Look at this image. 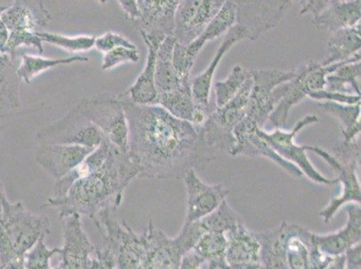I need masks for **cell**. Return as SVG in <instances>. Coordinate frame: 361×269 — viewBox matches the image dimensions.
Instances as JSON below:
<instances>
[{"label": "cell", "mask_w": 361, "mask_h": 269, "mask_svg": "<svg viewBox=\"0 0 361 269\" xmlns=\"http://www.w3.org/2000/svg\"><path fill=\"white\" fill-rule=\"evenodd\" d=\"M360 52L350 60L338 62L323 67L318 61H310L306 65L298 68L296 77L288 82V89L283 98L272 111L269 120L274 125L275 129H281L286 125L288 113L295 105L308 97L313 92L324 89L326 75L338 70L341 65L350 62L360 61Z\"/></svg>", "instance_id": "8992f818"}, {"label": "cell", "mask_w": 361, "mask_h": 269, "mask_svg": "<svg viewBox=\"0 0 361 269\" xmlns=\"http://www.w3.org/2000/svg\"><path fill=\"white\" fill-rule=\"evenodd\" d=\"M77 106L111 145L121 152H129V127L119 97L107 94L94 95L84 98Z\"/></svg>", "instance_id": "52a82bcc"}, {"label": "cell", "mask_w": 361, "mask_h": 269, "mask_svg": "<svg viewBox=\"0 0 361 269\" xmlns=\"http://www.w3.org/2000/svg\"><path fill=\"white\" fill-rule=\"evenodd\" d=\"M347 213L345 226L339 231L327 234H314V241L323 254L331 258L343 256L348 249L360 244L361 210L360 205L349 203L344 206Z\"/></svg>", "instance_id": "44dd1931"}, {"label": "cell", "mask_w": 361, "mask_h": 269, "mask_svg": "<svg viewBox=\"0 0 361 269\" xmlns=\"http://www.w3.org/2000/svg\"><path fill=\"white\" fill-rule=\"evenodd\" d=\"M144 42L147 48L145 67L134 84L123 94L134 104L151 105L155 104L157 96L155 85L156 57L160 46Z\"/></svg>", "instance_id": "d4e9b609"}, {"label": "cell", "mask_w": 361, "mask_h": 269, "mask_svg": "<svg viewBox=\"0 0 361 269\" xmlns=\"http://www.w3.org/2000/svg\"><path fill=\"white\" fill-rule=\"evenodd\" d=\"M140 238L144 246L142 269H180L183 257L188 254L178 235L169 237L152 221Z\"/></svg>", "instance_id": "9a60e30c"}, {"label": "cell", "mask_w": 361, "mask_h": 269, "mask_svg": "<svg viewBox=\"0 0 361 269\" xmlns=\"http://www.w3.org/2000/svg\"><path fill=\"white\" fill-rule=\"evenodd\" d=\"M318 121L319 119L316 115H307L298 121L290 131L276 129L272 132H266V131L259 129L258 133L278 156L292 165H296L303 173V175L312 182L326 186L336 185L337 183H339L337 179L326 178L312 165L306 154L307 146H298L294 140L298 132L304 127L308 125L318 123Z\"/></svg>", "instance_id": "30bf717a"}, {"label": "cell", "mask_w": 361, "mask_h": 269, "mask_svg": "<svg viewBox=\"0 0 361 269\" xmlns=\"http://www.w3.org/2000/svg\"><path fill=\"white\" fill-rule=\"evenodd\" d=\"M183 180L187 194L185 223L200 221L212 214L228 195V190L221 183L207 184L195 169L189 170Z\"/></svg>", "instance_id": "e0dca14e"}, {"label": "cell", "mask_w": 361, "mask_h": 269, "mask_svg": "<svg viewBox=\"0 0 361 269\" xmlns=\"http://www.w3.org/2000/svg\"><path fill=\"white\" fill-rule=\"evenodd\" d=\"M226 261L229 265L243 263H260V242L255 232L242 224L225 234Z\"/></svg>", "instance_id": "cb8c5ba5"}, {"label": "cell", "mask_w": 361, "mask_h": 269, "mask_svg": "<svg viewBox=\"0 0 361 269\" xmlns=\"http://www.w3.org/2000/svg\"><path fill=\"white\" fill-rule=\"evenodd\" d=\"M6 199L8 198H6L4 185L0 182V218H1L2 215L3 203H4Z\"/></svg>", "instance_id": "f5cc1de1"}, {"label": "cell", "mask_w": 361, "mask_h": 269, "mask_svg": "<svg viewBox=\"0 0 361 269\" xmlns=\"http://www.w3.org/2000/svg\"><path fill=\"white\" fill-rule=\"evenodd\" d=\"M94 47L104 54L120 47L137 50L135 44H133L127 38L123 37V35L114 32H107L106 34L99 36V37H97L96 41H94Z\"/></svg>", "instance_id": "7bdbcfd3"}, {"label": "cell", "mask_w": 361, "mask_h": 269, "mask_svg": "<svg viewBox=\"0 0 361 269\" xmlns=\"http://www.w3.org/2000/svg\"><path fill=\"white\" fill-rule=\"evenodd\" d=\"M75 62L88 63L90 58L78 55L64 58H47L39 57V56L23 54L21 63L18 68H16V72L19 80L24 81L25 84L31 85L42 72L47 71L57 65L75 63Z\"/></svg>", "instance_id": "d6a6232c"}, {"label": "cell", "mask_w": 361, "mask_h": 269, "mask_svg": "<svg viewBox=\"0 0 361 269\" xmlns=\"http://www.w3.org/2000/svg\"><path fill=\"white\" fill-rule=\"evenodd\" d=\"M0 224L8 236L16 256H23L34 247L38 239L51 232V221L47 215H35L23 203H3Z\"/></svg>", "instance_id": "ba28073f"}, {"label": "cell", "mask_w": 361, "mask_h": 269, "mask_svg": "<svg viewBox=\"0 0 361 269\" xmlns=\"http://www.w3.org/2000/svg\"><path fill=\"white\" fill-rule=\"evenodd\" d=\"M140 60V52L137 50L128 48H116L106 52L104 55L102 70H109L118 65L124 63H136Z\"/></svg>", "instance_id": "b9f144b4"}, {"label": "cell", "mask_w": 361, "mask_h": 269, "mask_svg": "<svg viewBox=\"0 0 361 269\" xmlns=\"http://www.w3.org/2000/svg\"><path fill=\"white\" fill-rule=\"evenodd\" d=\"M249 39L248 32L241 25H235L226 32L224 40L216 51L211 64L202 74L196 75L191 81L193 101L195 109L202 111L207 115L211 114L215 109H212L209 104V94H211L213 77H214L216 68L224 57L226 52L238 42Z\"/></svg>", "instance_id": "ffe728a7"}, {"label": "cell", "mask_w": 361, "mask_h": 269, "mask_svg": "<svg viewBox=\"0 0 361 269\" xmlns=\"http://www.w3.org/2000/svg\"><path fill=\"white\" fill-rule=\"evenodd\" d=\"M129 127V154L140 178L180 179L215 158L199 126L177 119L157 104L133 103L121 94Z\"/></svg>", "instance_id": "6da1fadb"}, {"label": "cell", "mask_w": 361, "mask_h": 269, "mask_svg": "<svg viewBox=\"0 0 361 269\" xmlns=\"http://www.w3.org/2000/svg\"><path fill=\"white\" fill-rule=\"evenodd\" d=\"M235 25L248 32L249 41L255 42L264 32L276 27L290 8V0H238Z\"/></svg>", "instance_id": "4fadbf2b"}, {"label": "cell", "mask_w": 361, "mask_h": 269, "mask_svg": "<svg viewBox=\"0 0 361 269\" xmlns=\"http://www.w3.org/2000/svg\"><path fill=\"white\" fill-rule=\"evenodd\" d=\"M203 262L195 252H189L183 258L180 269H202Z\"/></svg>", "instance_id": "7dc6e473"}, {"label": "cell", "mask_w": 361, "mask_h": 269, "mask_svg": "<svg viewBox=\"0 0 361 269\" xmlns=\"http://www.w3.org/2000/svg\"><path fill=\"white\" fill-rule=\"evenodd\" d=\"M250 75L251 70L236 65L225 80L216 82L214 85L216 108H221L231 101Z\"/></svg>", "instance_id": "74e56055"}, {"label": "cell", "mask_w": 361, "mask_h": 269, "mask_svg": "<svg viewBox=\"0 0 361 269\" xmlns=\"http://www.w3.org/2000/svg\"><path fill=\"white\" fill-rule=\"evenodd\" d=\"M2 269H25L24 255L18 256V257L12 259L8 264H6Z\"/></svg>", "instance_id": "681fc988"}, {"label": "cell", "mask_w": 361, "mask_h": 269, "mask_svg": "<svg viewBox=\"0 0 361 269\" xmlns=\"http://www.w3.org/2000/svg\"><path fill=\"white\" fill-rule=\"evenodd\" d=\"M223 0H180L175 15L173 37L176 44L188 45L202 35L221 11Z\"/></svg>", "instance_id": "5bb4252c"}, {"label": "cell", "mask_w": 361, "mask_h": 269, "mask_svg": "<svg viewBox=\"0 0 361 269\" xmlns=\"http://www.w3.org/2000/svg\"><path fill=\"white\" fill-rule=\"evenodd\" d=\"M361 25L359 24L353 27L341 29L331 32L327 44V57L320 61L323 67H326L338 62L350 60L354 55L360 52L361 48Z\"/></svg>", "instance_id": "484cf974"}, {"label": "cell", "mask_w": 361, "mask_h": 269, "mask_svg": "<svg viewBox=\"0 0 361 269\" xmlns=\"http://www.w3.org/2000/svg\"><path fill=\"white\" fill-rule=\"evenodd\" d=\"M36 35L41 38L42 42L58 46L70 52H84L91 50L94 47V41L97 38L93 35H78L71 37V36L47 32H36Z\"/></svg>", "instance_id": "f35d334b"}, {"label": "cell", "mask_w": 361, "mask_h": 269, "mask_svg": "<svg viewBox=\"0 0 361 269\" xmlns=\"http://www.w3.org/2000/svg\"><path fill=\"white\" fill-rule=\"evenodd\" d=\"M25 46L35 49L39 54L44 52V46L41 38L36 35V32H9V38L8 46H6V51L13 58H15V52L16 49Z\"/></svg>", "instance_id": "60d3db41"}, {"label": "cell", "mask_w": 361, "mask_h": 269, "mask_svg": "<svg viewBox=\"0 0 361 269\" xmlns=\"http://www.w3.org/2000/svg\"><path fill=\"white\" fill-rule=\"evenodd\" d=\"M317 106L340 120L343 142L356 140L360 133V104L348 105L334 101H319Z\"/></svg>", "instance_id": "836d02e7"}, {"label": "cell", "mask_w": 361, "mask_h": 269, "mask_svg": "<svg viewBox=\"0 0 361 269\" xmlns=\"http://www.w3.org/2000/svg\"><path fill=\"white\" fill-rule=\"evenodd\" d=\"M180 0H139L140 26L143 41L160 46L175 31V15Z\"/></svg>", "instance_id": "2e32d148"}, {"label": "cell", "mask_w": 361, "mask_h": 269, "mask_svg": "<svg viewBox=\"0 0 361 269\" xmlns=\"http://www.w3.org/2000/svg\"><path fill=\"white\" fill-rule=\"evenodd\" d=\"M260 242V264L264 269H288L285 257L284 222L277 228L255 232Z\"/></svg>", "instance_id": "f1b7e54d"}, {"label": "cell", "mask_w": 361, "mask_h": 269, "mask_svg": "<svg viewBox=\"0 0 361 269\" xmlns=\"http://www.w3.org/2000/svg\"><path fill=\"white\" fill-rule=\"evenodd\" d=\"M118 3L130 21L137 22L140 20L141 13L137 1L135 0H120Z\"/></svg>", "instance_id": "bcb514c9"}, {"label": "cell", "mask_w": 361, "mask_h": 269, "mask_svg": "<svg viewBox=\"0 0 361 269\" xmlns=\"http://www.w3.org/2000/svg\"><path fill=\"white\" fill-rule=\"evenodd\" d=\"M308 97L319 101H334V103L348 105L360 104L361 99L360 95L331 93V92L324 89L313 92V93L308 95Z\"/></svg>", "instance_id": "ee69618b"}, {"label": "cell", "mask_w": 361, "mask_h": 269, "mask_svg": "<svg viewBox=\"0 0 361 269\" xmlns=\"http://www.w3.org/2000/svg\"><path fill=\"white\" fill-rule=\"evenodd\" d=\"M12 2L8 1H0V15L3 11H5L6 8H8L9 6L11 5Z\"/></svg>", "instance_id": "db71d44e"}, {"label": "cell", "mask_w": 361, "mask_h": 269, "mask_svg": "<svg viewBox=\"0 0 361 269\" xmlns=\"http://www.w3.org/2000/svg\"><path fill=\"white\" fill-rule=\"evenodd\" d=\"M300 5V14H311L318 30L334 32L360 23V0H304Z\"/></svg>", "instance_id": "7c38bea8"}, {"label": "cell", "mask_w": 361, "mask_h": 269, "mask_svg": "<svg viewBox=\"0 0 361 269\" xmlns=\"http://www.w3.org/2000/svg\"><path fill=\"white\" fill-rule=\"evenodd\" d=\"M110 146L111 143L104 137L101 145L92 151V153L85 157V159L80 165L75 167L74 169H72L70 173H68L62 178L57 180L50 198L54 199L63 198L75 180L99 169L106 162L108 154H109Z\"/></svg>", "instance_id": "4316f807"}, {"label": "cell", "mask_w": 361, "mask_h": 269, "mask_svg": "<svg viewBox=\"0 0 361 269\" xmlns=\"http://www.w3.org/2000/svg\"><path fill=\"white\" fill-rule=\"evenodd\" d=\"M44 239L45 236H42L38 239L34 247L24 255L25 269L51 268V258L61 254V249H49L45 244Z\"/></svg>", "instance_id": "ab89813d"}, {"label": "cell", "mask_w": 361, "mask_h": 269, "mask_svg": "<svg viewBox=\"0 0 361 269\" xmlns=\"http://www.w3.org/2000/svg\"><path fill=\"white\" fill-rule=\"evenodd\" d=\"M360 61L350 62L341 65L337 70L326 75L324 90L331 93L349 94L348 85L353 87L357 95H361L359 78H360Z\"/></svg>", "instance_id": "d590c367"}, {"label": "cell", "mask_w": 361, "mask_h": 269, "mask_svg": "<svg viewBox=\"0 0 361 269\" xmlns=\"http://www.w3.org/2000/svg\"><path fill=\"white\" fill-rule=\"evenodd\" d=\"M193 252L207 264V269H228L226 261V238L225 234L206 232L197 242Z\"/></svg>", "instance_id": "1f68e13d"}, {"label": "cell", "mask_w": 361, "mask_h": 269, "mask_svg": "<svg viewBox=\"0 0 361 269\" xmlns=\"http://www.w3.org/2000/svg\"><path fill=\"white\" fill-rule=\"evenodd\" d=\"M50 269H61V268L60 267V265H58V267L51 268Z\"/></svg>", "instance_id": "11a10c76"}, {"label": "cell", "mask_w": 361, "mask_h": 269, "mask_svg": "<svg viewBox=\"0 0 361 269\" xmlns=\"http://www.w3.org/2000/svg\"><path fill=\"white\" fill-rule=\"evenodd\" d=\"M252 87L246 120L262 129L288 89V82L296 71L276 70H251Z\"/></svg>", "instance_id": "9c48e42d"}, {"label": "cell", "mask_w": 361, "mask_h": 269, "mask_svg": "<svg viewBox=\"0 0 361 269\" xmlns=\"http://www.w3.org/2000/svg\"><path fill=\"white\" fill-rule=\"evenodd\" d=\"M192 80L185 82L178 89L157 94L155 104L159 105L177 119L192 123L195 104L192 92Z\"/></svg>", "instance_id": "4dcf8cb0"}, {"label": "cell", "mask_w": 361, "mask_h": 269, "mask_svg": "<svg viewBox=\"0 0 361 269\" xmlns=\"http://www.w3.org/2000/svg\"><path fill=\"white\" fill-rule=\"evenodd\" d=\"M8 38L9 32L0 19V52H2V54H8L6 46H8Z\"/></svg>", "instance_id": "c3c4849f"}, {"label": "cell", "mask_w": 361, "mask_h": 269, "mask_svg": "<svg viewBox=\"0 0 361 269\" xmlns=\"http://www.w3.org/2000/svg\"><path fill=\"white\" fill-rule=\"evenodd\" d=\"M11 55L0 52V103L9 109L20 107V82Z\"/></svg>", "instance_id": "e575fe53"}, {"label": "cell", "mask_w": 361, "mask_h": 269, "mask_svg": "<svg viewBox=\"0 0 361 269\" xmlns=\"http://www.w3.org/2000/svg\"><path fill=\"white\" fill-rule=\"evenodd\" d=\"M257 125L252 123L251 121L245 119L235 127L234 134L236 139V145L231 154L232 156H247L259 157L262 156L271 160L275 165L281 167L294 178H301L304 176L303 173L296 165L287 162L278 156L271 146L262 139L258 133Z\"/></svg>", "instance_id": "d6986e66"}, {"label": "cell", "mask_w": 361, "mask_h": 269, "mask_svg": "<svg viewBox=\"0 0 361 269\" xmlns=\"http://www.w3.org/2000/svg\"><path fill=\"white\" fill-rule=\"evenodd\" d=\"M93 150L80 146L42 144L38 145L35 156L39 165L59 180L80 165Z\"/></svg>", "instance_id": "7402d4cb"}, {"label": "cell", "mask_w": 361, "mask_h": 269, "mask_svg": "<svg viewBox=\"0 0 361 269\" xmlns=\"http://www.w3.org/2000/svg\"><path fill=\"white\" fill-rule=\"evenodd\" d=\"M116 208H107L94 216L93 221L103 235L102 247L109 249L116 258L117 269H142L144 246L140 235L129 225L117 221Z\"/></svg>", "instance_id": "5b68a950"}, {"label": "cell", "mask_w": 361, "mask_h": 269, "mask_svg": "<svg viewBox=\"0 0 361 269\" xmlns=\"http://www.w3.org/2000/svg\"><path fill=\"white\" fill-rule=\"evenodd\" d=\"M0 19L9 32H32L44 27L51 16L42 3L14 1L0 15Z\"/></svg>", "instance_id": "603a6c76"}, {"label": "cell", "mask_w": 361, "mask_h": 269, "mask_svg": "<svg viewBox=\"0 0 361 269\" xmlns=\"http://www.w3.org/2000/svg\"><path fill=\"white\" fill-rule=\"evenodd\" d=\"M199 222L205 232H221V234H226L244 224L241 216L231 208L226 199L215 211L200 220Z\"/></svg>", "instance_id": "8d00e7d4"}, {"label": "cell", "mask_w": 361, "mask_h": 269, "mask_svg": "<svg viewBox=\"0 0 361 269\" xmlns=\"http://www.w3.org/2000/svg\"><path fill=\"white\" fill-rule=\"evenodd\" d=\"M139 176V166L129 152H121L111 144L99 169L75 180L63 198H49L42 208L57 209L61 220L72 214L93 220L104 208H119L128 185Z\"/></svg>", "instance_id": "7a4b0ae2"}, {"label": "cell", "mask_w": 361, "mask_h": 269, "mask_svg": "<svg viewBox=\"0 0 361 269\" xmlns=\"http://www.w3.org/2000/svg\"><path fill=\"white\" fill-rule=\"evenodd\" d=\"M307 150L313 151L317 156L326 161L338 175V182L341 184V194L331 199L326 208L321 209L319 215L324 223H329L343 206L349 203L361 202L360 180L357 170L360 162V140L341 142L334 149L336 156L331 155L319 146H307Z\"/></svg>", "instance_id": "3957f363"}, {"label": "cell", "mask_w": 361, "mask_h": 269, "mask_svg": "<svg viewBox=\"0 0 361 269\" xmlns=\"http://www.w3.org/2000/svg\"><path fill=\"white\" fill-rule=\"evenodd\" d=\"M326 269H345V257H344V255L336 258L333 263Z\"/></svg>", "instance_id": "816d5d0a"}, {"label": "cell", "mask_w": 361, "mask_h": 269, "mask_svg": "<svg viewBox=\"0 0 361 269\" xmlns=\"http://www.w3.org/2000/svg\"><path fill=\"white\" fill-rule=\"evenodd\" d=\"M228 269H264L260 263H243L229 265Z\"/></svg>", "instance_id": "f907efd6"}, {"label": "cell", "mask_w": 361, "mask_h": 269, "mask_svg": "<svg viewBox=\"0 0 361 269\" xmlns=\"http://www.w3.org/2000/svg\"><path fill=\"white\" fill-rule=\"evenodd\" d=\"M236 21V5L234 0H226L223 4L221 11L212 19L205 31L195 41L188 45H185L186 51L193 58H197L200 52L202 50L203 46L207 42L215 40L223 34H226L235 25Z\"/></svg>", "instance_id": "f546056e"}, {"label": "cell", "mask_w": 361, "mask_h": 269, "mask_svg": "<svg viewBox=\"0 0 361 269\" xmlns=\"http://www.w3.org/2000/svg\"><path fill=\"white\" fill-rule=\"evenodd\" d=\"M87 269H116V258L109 249L97 247L96 254Z\"/></svg>", "instance_id": "f6af8a7d"}, {"label": "cell", "mask_w": 361, "mask_h": 269, "mask_svg": "<svg viewBox=\"0 0 361 269\" xmlns=\"http://www.w3.org/2000/svg\"><path fill=\"white\" fill-rule=\"evenodd\" d=\"M175 44L176 40L173 36L167 37L157 52L155 85L157 94L178 89L185 82L191 80V77L180 80L176 74L173 64V50Z\"/></svg>", "instance_id": "83f0119b"}, {"label": "cell", "mask_w": 361, "mask_h": 269, "mask_svg": "<svg viewBox=\"0 0 361 269\" xmlns=\"http://www.w3.org/2000/svg\"><path fill=\"white\" fill-rule=\"evenodd\" d=\"M38 145H70L96 149L104 139L103 133L75 106L61 120L39 131Z\"/></svg>", "instance_id": "8fae6325"}, {"label": "cell", "mask_w": 361, "mask_h": 269, "mask_svg": "<svg viewBox=\"0 0 361 269\" xmlns=\"http://www.w3.org/2000/svg\"><path fill=\"white\" fill-rule=\"evenodd\" d=\"M252 87V75L240 91L221 108H215L199 126L203 142L212 151H222L231 156L236 145L234 130L247 113Z\"/></svg>", "instance_id": "277c9868"}, {"label": "cell", "mask_w": 361, "mask_h": 269, "mask_svg": "<svg viewBox=\"0 0 361 269\" xmlns=\"http://www.w3.org/2000/svg\"><path fill=\"white\" fill-rule=\"evenodd\" d=\"M63 247L61 249V269H87L96 254L82 226L81 216L72 214L64 219Z\"/></svg>", "instance_id": "ac0fdd59"}]
</instances>
